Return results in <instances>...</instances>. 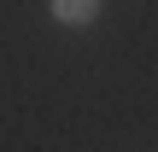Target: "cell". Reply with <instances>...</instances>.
Masks as SVG:
<instances>
[{
    "instance_id": "1",
    "label": "cell",
    "mask_w": 158,
    "mask_h": 152,
    "mask_svg": "<svg viewBox=\"0 0 158 152\" xmlns=\"http://www.w3.org/2000/svg\"><path fill=\"white\" fill-rule=\"evenodd\" d=\"M53 18H59V23H70V29H82V23H94V18H100V0H53Z\"/></svg>"
}]
</instances>
